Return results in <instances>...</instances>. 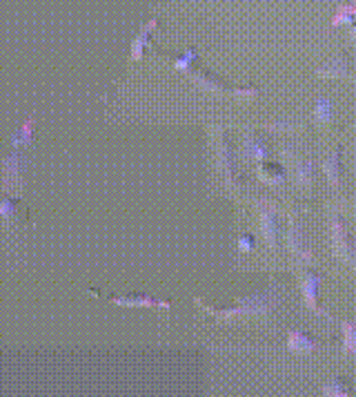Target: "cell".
Listing matches in <instances>:
<instances>
[{
	"label": "cell",
	"mask_w": 356,
	"mask_h": 397,
	"mask_svg": "<svg viewBox=\"0 0 356 397\" xmlns=\"http://www.w3.org/2000/svg\"><path fill=\"white\" fill-rule=\"evenodd\" d=\"M194 302L199 306H203V311H207L212 317H216L219 322H230V320H234V317H252V315L272 313L274 306H276V293L270 288V290L243 297V299H239L234 306H230V308H221V311H216V308H212V306L203 304L201 299H194Z\"/></svg>",
	"instance_id": "obj_1"
},
{
	"label": "cell",
	"mask_w": 356,
	"mask_h": 397,
	"mask_svg": "<svg viewBox=\"0 0 356 397\" xmlns=\"http://www.w3.org/2000/svg\"><path fill=\"white\" fill-rule=\"evenodd\" d=\"M330 239H332V252L336 259H341L343 264H350L354 268V275H356V248L350 239L348 230L341 221L339 214H332V221H330Z\"/></svg>",
	"instance_id": "obj_2"
},
{
	"label": "cell",
	"mask_w": 356,
	"mask_h": 397,
	"mask_svg": "<svg viewBox=\"0 0 356 397\" xmlns=\"http://www.w3.org/2000/svg\"><path fill=\"white\" fill-rule=\"evenodd\" d=\"M285 243H288V250L296 257V261L303 266H310L314 261L312 248L308 243V237H305L303 225L296 221V216H290V225H288V234H285Z\"/></svg>",
	"instance_id": "obj_3"
},
{
	"label": "cell",
	"mask_w": 356,
	"mask_h": 397,
	"mask_svg": "<svg viewBox=\"0 0 356 397\" xmlns=\"http://www.w3.org/2000/svg\"><path fill=\"white\" fill-rule=\"evenodd\" d=\"M259 228L270 250L279 248V223H276V207L270 201H259Z\"/></svg>",
	"instance_id": "obj_4"
},
{
	"label": "cell",
	"mask_w": 356,
	"mask_h": 397,
	"mask_svg": "<svg viewBox=\"0 0 356 397\" xmlns=\"http://www.w3.org/2000/svg\"><path fill=\"white\" fill-rule=\"evenodd\" d=\"M25 163V156L18 152H12L3 161V187L7 192H21Z\"/></svg>",
	"instance_id": "obj_5"
},
{
	"label": "cell",
	"mask_w": 356,
	"mask_h": 397,
	"mask_svg": "<svg viewBox=\"0 0 356 397\" xmlns=\"http://www.w3.org/2000/svg\"><path fill=\"white\" fill-rule=\"evenodd\" d=\"M321 281H323V277L319 273L305 270L301 275V297H303V302L310 311L325 315V311L319 306V286H321Z\"/></svg>",
	"instance_id": "obj_6"
},
{
	"label": "cell",
	"mask_w": 356,
	"mask_h": 397,
	"mask_svg": "<svg viewBox=\"0 0 356 397\" xmlns=\"http://www.w3.org/2000/svg\"><path fill=\"white\" fill-rule=\"evenodd\" d=\"M283 158L285 161H290L294 165V178H296V185L303 187V190H308L314 181V163L310 158H296L294 150H283Z\"/></svg>",
	"instance_id": "obj_7"
},
{
	"label": "cell",
	"mask_w": 356,
	"mask_h": 397,
	"mask_svg": "<svg viewBox=\"0 0 356 397\" xmlns=\"http://www.w3.org/2000/svg\"><path fill=\"white\" fill-rule=\"evenodd\" d=\"M116 306H125V308H165L170 311V302L154 299L147 295H130V297H112L110 299Z\"/></svg>",
	"instance_id": "obj_8"
},
{
	"label": "cell",
	"mask_w": 356,
	"mask_h": 397,
	"mask_svg": "<svg viewBox=\"0 0 356 397\" xmlns=\"http://www.w3.org/2000/svg\"><path fill=\"white\" fill-rule=\"evenodd\" d=\"M319 349V342L314 340L312 335L303 333V331H290L288 335V351L294 355H312Z\"/></svg>",
	"instance_id": "obj_9"
},
{
	"label": "cell",
	"mask_w": 356,
	"mask_h": 397,
	"mask_svg": "<svg viewBox=\"0 0 356 397\" xmlns=\"http://www.w3.org/2000/svg\"><path fill=\"white\" fill-rule=\"evenodd\" d=\"M243 158H247V161H259V163L267 161V147L254 132L243 134Z\"/></svg>",
	"instance_id": "obj_10"
},
{
	"label": "cell",
	"mask_w": 356,
	"mask_h": 397,
	"mask_svg": "<svg viewBox=\"0 0 356 397\" xmlns=\"http://www.w3.org/2000/svg\"><path fill=\"white\" fill-rule=\"evenodd\" d=\"M316 74H319L321 78H345V76H350L348 58H345L343 54L334 56L325 65H321L319 69H316Z\"/></svg>",
	"instance_id": "obj_11"
},
{
	"label": "cell",
	"mask_w": 356,
	"mask_h": 397,
	"mask_svg": "<svg viewBox=\"0 0 356 397\" xmlns=\"http://www.w3.org/2000/svg\"><path fill=\"white\" fill-rule=\"evenodd\" d=\"M341 158H343V147L339 145L323 161V174L328 176V181H330L332 187H339L341 185V176H343V172H341Z\"/></svg>",
	"instance_id": "obj_12"
},
{
	"label": "cell",
	"mask_w": 356,
	"mask_h": 397,
	"mask_svg": "<svg viewBox=\"0 0 356 397\" xmlns=\"http://www.w3.org/2000/svg\"><path fill=\"white\" fill-rule=\"evenodd\" d=\"M190 76H192V81L199 85L201 89H205V92H212V94H223V92H232V89H227L219 78H214L212 74H207V72H203V69H194L192 67V72H190Z\"/></svg>",
	"instance_id": "obj_13"
},
{
	"label": "cell",
	"mask_w": 356,
	"mask_h": 397,
	"mask_svg": "<svg viewBox=\"0 0 356 397\" xmlns=\"http://www.w3.org/2000/svg\"><path fill=\"white\" fill-rule=\"evenodd\" d=\"M216 165L227 176V181H234V165H232V152L227 147L223 132H219V143H216Z\"/></svg>",
	"instance_id": "obj_14"
},
{
	"label": "cell",
	"mask_w": 356,
	"mask_h": 397,
	"mask_svg": "<svg viewBox=\"0 0 356 397\" xmlns=\"http://www.w3.org/2000/svg\"><path fill=\"white\" fill-rule=\"evenodd\" d=\"M256 174H259V178L265 185H283L285 183V170L276 163L263 161L259 165V170H256Z\"/></svg>",
	"instance_id": "obj_15"
},
{
	"label": "cell",
	"mask_w": 356,
	"mask_h": 397,
	"mask_svg": "<svg viewBox=\"0 0 356 397\" xmlns=\"http://www.w3.org/2000/svg\"><path fill=\"white\" fill-rule=\"evenodd\" d=\"M314 121L319 125H332L334 121V103L328 96H319L314 103Z\"/></svg>",
	"instance_id": "obj_16"
},
{
	"label": "cell",
	"mask_w": 356,
	"mask_h": 397,
	"mask_svg": "<svg viewBox=\"0 0 356 397\" xmlns=\"http://www.w3.org/2000/svg\"><path fill=\"white\" fill-rule=\"evenodd\" d=\"M156 21H150L147 23L141 32H138V36H136V41L132 43V61H141L143 58V54H145V49H147V43H150V36H152V32L156 29Z\"/></svg>",
	"instance_id": "obj_17"
},
{
	"label": "cell",
	"mask_w": 356,
	"mask_h": 397,
	"mask_svg": "<svg viewBox=\"0 0 356 397\" xmlns=\"http://www.w3.org/2000/svg\"><path fill=\"white\" fill-rule=\"evenodd\" d=\"M321 393H323V397H352L350 384L345 380H341V377H336V380L323 384Z\"/></svg>",
	"instance_id": "obj_18"
},
{
	"label": "cell",
	"mask_w": 356,
	"mask_h": 397,
	"mask_svg": "<svg viewBox=\"0 0 356 397\" xmlns=\"http://www.w3.org/2000/svg\"><path fill=\"white\" fill-rule=\"evenodd\" d=\"M32 136H34V118H27L23 127L12 136V145L14 147H27L32 145Z\"/></svg>",
	"instance_id": "obj_19"
},
{
	"label": "cell",
	"mask_w": 356,
	"mask_h": 397,
	"mask_svg": "<svg viewBox=\"0 0 356 397\" xmlns=\"http://www.w3.org/2000/svg\"><path fill=\"white\" fill-rule=\"evenodd\" d=\"M343 355H354L356 353V324L354 322H343Z\"/></svg>",
	"instance_id": "obj_20"
},
{
	"label": "cell",
	"mask_w": 356,
	"mask_h": 397,
	"mask_svg": "<svg viewBox=\"0 0 356 397\" xmlns=\"http://www.w3.org/2000/svg\"><path fill=\"white\" fill-rule=\"evenodd\" d=\"M341 25H354V7L352 5H339L336 14L332 18V27H341Z\"/></svg>",
	"instance_id": "obj_21"
},
{
	"label": "cell",
	"mask_w": 356,
	"mask_h": 397,
	"mask_svg": "<svg viewBox=\"0 0 356 397\" xmlns=\"http://www.w3.org/2000/svg\"><path fill=\"white\" fill-rule=\"evenodd\" d=\"M194 61H196V49L192 47V49H187V52H185L181 58H176V61H174V67L178 69V72H187V74H190Z\"/></svg>",
	"instance_id": "obj_22"
},
{
	"label": "cell",
	"mask_w": 356,
	"mask_h": 397,
	"mask_svg": "<svg viewBox=\"0 0 356 397\" xmlns=\"http://www.w3.org/2000/svg\"><path fill=\"white\" fill-rule=\"evenodd\" d=\"M14 214H16L14 198H3V201H0V219H12Z\"/></svg>",
	"instance_id": "obj_23"
},
{
	"label": "cell",
	"mask_w": 356,
	"mask_h": 397,
	"mask_svg": "<svg viewBox=\"0 0 356 397\" xmlns=\"http://www.w3.org/2000/svg\"><path fill=\"white\" fill-rule=\"evenodd\" d=\"M294 127H296L294 121H290V118H281V121H274V123L267 125V130H272V132H290V130H294Z\"/></svg>",
	"instance_id": "obj_24"
},
{
	"label": "cell",
	"mask_w": 356,
	"mask_h": 397,
	"mask_svg": "<svg viewBox=\"0 0 356 397\" xmlns=\"http://www.w3.org/2000/svg\"><path fill=\"white\" fill-rule=\"evenodd\" d=\"M239 250L241 252H252L254 250V239L250 234H243L241 239H239Z\"/></svg>",
	"instance_id": "obj_25"
},
{
	"label": "cell",
	"mask_w": 356,
	"mask_h": 397,
	"mask_svg": "<svg viewBox=\"0 0 356 397\" xmlns=\"http://www.w3.org/2000/svg\"><path fill=\"white\" fill-rule=\"evenodd\" d=\"M350 38L356 43V25H350Z\"/></svg>",
	"instance_id": "obj_26"
},
{
	"label": "cell",
	"mask_w": 356,
	"mask_h": 397,
	"mask_svg": "<svg viewBox=\"0 0 356 397\" xmlns=\"http://www.w3.org/2000/svg\"><path fill=\"white\" fill-rule=\"evenodd\" d=\"M352 7H354V16H356V0H354V5H352Z\"/></svg>",
	"instance_id": "obj_27"
}]
</instances>
